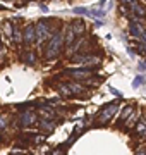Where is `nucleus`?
<instances>
[{
    "mask_svg": "<svg viewBox=\"0 0 146 155\" xmlns=\"http://www.w3.org/2000/svg\"><path fill=\"white\" fill-rule=\"evenodd\" d=\"M62 43H64V35H62V31H57L55 35L50 36V41H48L46 50H45V57L48 61H52V59H55L59 55V52L62 48Z\"/></svg>",
    "mask_w": 146,
    "mask_h": 155,
    "instance_id": "f257e3e1",
    "label": "nucleus"
},
{
    "mask_svg": "<svg viewBox=\"0 0 146 155\" xmlns=\"http://www.w3.org/2000/svg\"><path fill=\"white\" fill-rule=\"evenodd\" d=\"M53 26H52V22L45 21V19H41V21H38L36 24H34V33H36V43H43L45 40H48L53 35Z\"/></svg>",
    "mask_w": 146,
    "mask_h": 155,
    "instance_id": "f03ea898",
    "label": "nucleus"
},
{
    "mask_svg": "<svg viewBox=\"0 0 146 155\" xmlns=\"http://www.w3.org/2000/svg\"><path fill=\"white\" fill-rule=\"evenodd\" d=\"M117 104H110V105H107L105 107V109H103V110L100 112V117H98V122H100L101 126H103V124H107L108 121H110V119H112L113 117V114H115V112H117Z\"/></svg>",
    "mask_w": 146,
    "mask_h": 155,
    "instance_id": "7ed1b4c3",
    "label": "nucleus"
},
{
    "mask_svg": "<svg viewBox=\"0 0 146 155\" xmlns=\"http://www.w3.org/2000/svg\"><path fill=\"white\" fill-rule=\"evenodd\" d=\"M65 74H69V76L74 78V79H83V81H84V79H88V78L93 74V72H91V69H76V71H74V69H69V71H65Z\"/></svg>",
    "mask_w": 146,
    "mask_h": 155,
    "instance_id": "20e7f679",
    "label": "nucleus"
},
{
    "mask_svg": "<svg viewBox=\"0 0 146 155\" xmlns=\"http://www.w3.org/2000/svg\"><path fill=\"white\" fill-rule=\"evenodd\" d=\"M34 40H36V33H34V24H28V26L24 28L23 41H24L26 45H31V43H34Z\"/></svg>",
    "mask_w": 146,
    "mask_h": 155,
    "instance_id": "39448f33",
    "label": "nucleus"
},
{
    "mask_svg": "<svg viewBox=\"0 0 146 155\" xmlns=\"http://www.w3.org/2000/svg\"><path fill=\"white\" fill-rule=\"evenodd\" d=\"M19 122H21V126H23V127L31 126L33 122H36V114H34V112H23Z\"/></svg>",
    "mask_w": 146,
    "mask_h": 155,
    "instance_id": "423d86ee",
    "label": "nucleus"
},
{
    "mask_svg": "<svg viewBox=\"0 0 146 155\" xmlns=\"http://www.w3.org/2000/svg\"><path fill=\"white\" fill-rule=\"evenodd\" d=\"M69 28L74 31V35H76V36H81V35H84L86 26H84V22L81 21V19H76V21H72L71 24H69Z\"/></svg>",
    "mask_w": 146,
    "mask_h": 155,
    "instance_id": "0eeeda50",
    "label": "nucleus"
},
{
    "mask_svg": "<svg viewBox=\"0 0 146 155\" xmlns=\"http://www.w3.org/2000/svg\"><path fill=\"white\" fill-rule=\"evenodd\" d=\"M40 129H43L45 133H50L55 129V122H52L50 119H41L40 121Z\"/></svg>",
    "mask_w": 146,
    "mask_h": 155,
    "instance_id": "6e6552de",
    "label": "nucleus"
},
{
    "mask_svg": "<svg viewBox=\"0 0 146 155\" xmlns=\"http://www.w3.org/2000/svg\"><path fill=\"white\" fill-rule=\"evenodd\" d=\"M136 134H139L143 138H146V119H141L136 126Z\"/></svg>",
    "mask_w": 146,
    "mask_h": 155,
    "instance_id": "1a4fd4ad",
    "label": "nucleus"
},
{
    "mask_svg": "<svg viewBox=\"0 0 146 155\" xmlns=\"http://www.w3.org/2000/svg\"><path fill=\"white\" fill-rule=\"evenodd\" d=\"M74 40H76V35H74V31L67 26V29H65V38H64V43H65V45H71Z\"/></svg>",
    "mask_w": 146,
    "mask_h": 155,
    "instance_id": "9d476101",
    "label": "nucleus"
},
{
    "mask_svg": "<svg viewBox=\"0 0 146 155\" xmlns=\"http://www.w3.org/2000/svg\"><path fill=\"white\" fill-rule=\"evenodd\" d=\"M23 59H24V62H26L28 66H34V64H36V55H34L33 52H29V54H26V55H24Z\"/></svg>",
    "mask_w": 146,
    "mask_h": 155,
    "instance_id": "9b49d317",
    "label": "nucleus"
},
{
    "mask_svg": "<svg viewBox=\"0 0 146 155\" xmlns=\"http://www.w3.org/2000/svg\"><path fill=\"white\" fill-rule=\"evenodd\" d=\"M131 112H132V105H127L125 109H124V112L120 114V122L125 121V119H127V117L131 116Z\"/></svg>",
    "mask_w": 146,
    "mask_h": 155,
    "instance_id": "f8f14e48",
    "label": "nucleus"
},
{
    "mask_svg": "<svg viewBox=\"0 0 146 155\" xmlns=\"http://www.w3.org/2000/svg\"><path fill=\"white\" fill-rule=\"evenodd\" d=\"M74 12H76V14H81V16H90V11H88V9H83V7H76Z\"/></svg>",
    "mask_w": 146,
    "mask_h": 155,
    "instance_id": "ddd939ff",
    "label": "nucleus"
},
{
    "mask_svg": "<svg viewBox=\"0 0 146 155\" xmlns=\"http://www.w3.org/2000/svg\"><path fill=\"white\" fill-rule=\"evenodd\" d=\"M143 83H144V78H143V76H138V78L134 79V88H139Z\"/></svg>",
    "mask_w": 146,
    "mask_h": 155,
    "instance_id": "4468645a",
    "label": "nucleus"
},
{
    "mask_svg": "<svg viewBox=\"0 0 146 155\" xmlns=\"http://www.w3.org/2000/svg\"><path fill=\"white\" fill-rule=\"evenodd\" d=\"M5 126H7V119L5 117H0V131H4Z\"/></svg>",
    "mask_w": 146,
    "mask_h": 155,
    "instance_id": "2eb2a0df",
    "label": "nucleus"
},
{
    "mask_svg": "<svg viewBox=\"0 0 146 155\" xmlns=\"http://www.w3.org/2000/svg\"><path fill=\"white\" fill-rule=\"evenodd\" d=\"M4 57H5V48H4V45L0 41V62L4 61Z\"/></svg>",
    "mask_w": 146,
    "mask_h": 155,
    "instance_id": "dca6fc26",
    "label": "nucleus"
},
{
    "mask_svg": "<svg viewBox=\"0 0 146 155\" xmlns=\"http://www.w3.org/2000/svg\"><path fill=\"white\" fill-rule=\"evenodd\" d=\"M138 0H122V4L124 5H132V4H136Z\"/></svg>",
    "mask_w": 146,
    "mask_h": 155,
    "instance_id": "f3484780",
    "label": "nucleus"
}]
</instances>
